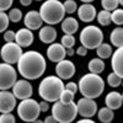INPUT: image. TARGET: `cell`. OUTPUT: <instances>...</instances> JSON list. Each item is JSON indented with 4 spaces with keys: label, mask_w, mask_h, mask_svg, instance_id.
Segmentation results:
<instances>
[{
    "label": "cell",
    "mask_w": 123,
    "mask_h": 123,
    "mask_svg": "<svg viewBox=\"0 0 123 123\" xmlns=\"http://www.w3.org/2000/svg\"><path fill=\"white\" fill-rule=\"evenodd\" d=\"M15 116L11 112H6V113H1L0 115V123H15Z\"/></svg>",
    "instance_id": "obj_35"
},
{
    "label": "cell",
    "mask_w": 123,
    "mask_h": 123,
    "mask_svg": "<svg viewBox=\"0 0 123 123\" xmlns=\"http://www.w3.org/2000/svg\"><path fill=\"white\" fill-rule=\"evenodd\" d=\"M110 39L112 46L115 47H122L123 46V28L122 27H116L112 30V32L110 35Z\"/></svg>",
    "instance_id": "obj_24"
},
{
    "label": "cell",
    "mask_w": 123,
    "mask_h": 123,
    "mask_svg": "<svg viewBox=\"0 0 123 123\" xmlns=\"http://www.w3.org/2000/svg\"><path fill=\"white\" fill-rule=\"evenodd\" d=\"M14 0H0V11H6L12 6Z\"/></svg>",
    "instance_id": "obj_37"
},
{
    "label": "cell",
    "mask_w": 123,
    "mask_h": 123,
    "mask_svg": "<svg viewBox=\"0 0 123 123\" xmlns=\"http://www.w3.org/2000/svg\"><path fill=\"white\" fill-rule=\"evenodd\" d=\"M47 68L46 58L37 50H27L22 53L17 62V71L24 79L36 80L41 78Z\"/></svg>",
    "instance_id": "obj_1"
},
{
    "label": "cell",
    "mask_w": 123,
    "mask_h": 123,
    "mask_svg": "<svg viewBox=\"0 0 123 123\" xmlns=\"http://www.w3.org/2000/svg\"><path fill=\"white\" fill-rule=\"evenodd\" d=\"M78 91L84 97L97 98L105 91V80L100 76V74L87 73L80 78L78 83Z\"/></svg>",
    "instance_id": "obj_2"
},
{
    "label": "cell",
    "mask_w": 123,
    "mask_h": 123,
    "mask_svg": "<svg viewBox=\"0 0 123 123\" xmlns=\"http://www.w3.org/2000/svg\"><path fill=\"white\" fill-rule=\"evenodd\" d=\"M118 3H119V5H123V0H118Z\"/></svg>",
    "instance_id": "obj_46"
},
{
    "label": "cell",
    "mask_w": 123,
    "mask_h": 123,
    "mask_svg": "<svg viewBox=\"0 0 123 123\" xmlns=\"http://www.w3.org/2000/svg\"><path fill=\"white\" fill-rule=\"evenodd\" d=\"M4 41L5 42H15V32L11 30L4 31Z\"/></svg>",
    "instance_id": "obj_36"
},
{
    "label": "cell",
    "mask_w": 123,
    "mask_h": 123,
    "mask_svg": "<svg viewBox=\"0 0 123 123\" xmlns=\"http://www.w3.org/2000/svg\"><path fill=\"white\" fill-rule=\"evenodd\" d=\"M75 42H76L75 37H74L73 35H67V33H64V36L62 37V41H60V43L63 44V47H65V48L74 47Z\"/></svg>",
    "instance_id": "obj_32"
},
{
    "label": "cell",
    "mask_w": 123,
    "mask_h": 123,
    "mask_svg": "<svg viewBox=\"0 0 123 123\" xmlns=\"http://www.w3.org/2000/svg\"><path fill=\"white\" fill-rule=\"evenodd\" d=\"M96 113H97L98 121L102 122V123H111L112 121H113V118H115L113 110L108 108L107 106H105V107H102V108L97 110Z\"/></svg>",
    "instance_id": "obj_22"
},
{
    "label": "cell",
    "mask_w": 123,
    "mask_h": 123,
    "mask_svg": "<svg viewBox=\"0 0 123 123\" xmlns=\"http://www.w3.org/2000/svg\"><path fill=\"white\" fill-rule=\"evenodd\" d=\"M101 6L104 10H107V11H112L119 6L118 0H101Z\"/></svg>",
    "instance_id": "obj_30"
},
{
    "label": "cell",
    "mask_w": 123,
    "mask_h": 123,
    "mask_svg": "<svg viewBox=\"0 0 123 123\" xmlns=\"http://www.w3.org/2000/svg\"><path fill=\"white\" fill-rule=\"evenodd\" d=\"M52 116L59 123H71L78 116L76 104L74 101L62 102L60 100H57L52 106Z\"/></svg>",
    "instance_id": "obj_5"
},
{
    "label": "cell",
    "mask_w": 123,
    "mask_h": 123,
    "mask_svg": "<svg viewBox=\"0 0 123 123\" xmlns=\"http://www.w3.org/2000/svg\"><path fill=\"white\" fill-rule=\"evenodd\" d=\"M74 53H75V50L73 49V47H69V48H65V54H67V55L71 57V55H74Z\"/></svg>",
    "instance_id": "obj_42"
},
{
    "label": "cell",
    "mask_w": 123,
    "mask_h": 123,
    "mask_svg": "<svg viewBox=\"0 0 123 123\" xmlns=\"http://www.w3.org/2000/svg\"><path fill=\"white\" fill-rule=\"evenodd\" d=\"M32 1L33 0H20V4H21L22 6H28V5H31Z\"/></svg>",
    "instance_id": "obj_43"
},
{
    "label": "cell",
    "mask_w": 123,
    "mask_h": 123,
    "mask_svg": "<svg viewBox=\"0 0 123 123\" xmlns=\"http://www.w3.org/2000/svg\"><path fill=\"white\" fill-rule=\"evenodd\" d=\"M63 6H64L65 14H69V15L76 12V10H78V5L74 0H65L63 3Z\"/></svg>",
    "instance_id": "obj_31"
},
{
    "label": "cell",
    "mask_w": 123,
    "mask_h": 123,
    "mask_svg": "<svg viewBox=\"0 0 123 123\" xmlns=\"http://www.w3.org/2000/svg\"><path fill=\"white\" fill-rule=\"evenodd\" d=\"M111 67L113 73L123 78V49L118 47L115 52L111 54Z\"/></svg>",
    "instance_id": "obj_18"
},
{
    "label": "cell",
    "mask_w": 123,
    "mask_h": 123,
    "mask_svg": "<svg viewBox=\"0 0 123 123\" xmlns=\"http://www.w3.org/2000/svg\"><path fill=\"white\" fill-rule=\"evenodd\" d=\"M87 68H89V71L90 73H94V74H101L102 71L105 70V62L104 59L101 58H92L89 64H87Z\"/></svg>",
    "instance_id": "obj_23"
},
{
    "label": "cell",
    "mask_w": 123,
    "mask_h": 123,
    "mask_svg": "<svg viewBox=\"0 0 123 123\" xmlns=\"http://www.w3.org/2000/svg\"><path fill=\"white\" fill-rule=\"evenodd\" d=\"M67 57L65 54V47H63L62 43H50L49 47L47 48V58L53 62V63H58L59 60L64 59Z\"/></svg>",
    "instance_id": "obj_16"
},
{
    "label": "cell",
    "mask_w": 123,
    "mask_h": 123,
    "mask_svg": "<svg viewBox=\"0 0 123 123\" xmlns=\"http://www.w3.org/2000/svg\"><path fill=\"white\" fill-rule=\"evenodd\" d=\"M76 71V68H75V64L73 63L71 60L69 59H62L57 63V67H55V74L58 78H60L62 80H68V79H71L74 76Z\"/></svg>",
    "instance_id": "obj_12"
},
{
    "label": "cell",
    "mask_w": 123,
    "mask_h": 123,
    "mask_svg": "<svg viewBox=\"0 0 123 123\" xmlns=\"http://www.w3.org/2000/svg\"><path fill=\"white\" fill-rule=\"evenodd\" d=\"M80 123H94V121H92V118H86V117H83L80 121Z\"/></svg>",
    "instance_id": "obj_44"
},
{
    "label": "cell",
    "mask_w": 123,
    "mask_h": 123,
    "mask_svg": "<svg viewBox=\"0 0 123 123\" xmlns=\"http://www.w3.org/2000/svg\"><path fill=\"white\" fill-rule=\"evenodd\" d=\"M36 1H42V0H36Z\"/></svg>",
    "instance_id": "obj_47"
},
{
    "label": "cell",
    "mask_w": 123,
    "mask_h": 123,
    "mask_svg": "<svg viewBox=\"0 0 123 123\" xmlns=\"http://www.w3.org/2000/svg\"><path fill=\"white\" fill-rule=\"evenodd\" d=\"M107 84L111 86V87H118L122 85V76L117 75L116 73L112 71L111 74L107 75Z\"/></svg>",
    "instance_id": "obj_29"
},
{
    "label": "cell",
    "mask_w": 123,
    "mask_h": 123,
    "mask_svg": "<svg viewBox=\"0 0 123 123\" xmlns=\"http://www.w3.org/2000/svg\"><path fill=\"white\" fill-rule=\"evenodd\" d=\"M7 17L11 22H20L22 20L24 15H22V11L17 7H12V9H9V14H7Z\"/></svg>",
    "instance_id": "obj_28"
},
{
    "label": "cell",
    "mask_w": 123,
    "mask_h": 123,
    "mask_svg": "<svg viewBox=\"0 0 123 123\" xmlns=\"http://www.w3.org/2000/svg\"><path fill=\"white\" fill-rule=\"evenodd\" d=\"M80 1H83V3H92L94 0H80Z\"/></svg>",
    "instance_id": "obj_45"
},
{
    "label": "cell",
    "mask_w": 123,
    "mask_h": 123,
    "mask_svg": "<svg viewBox=\"0 0 123 123\" xmlns=\"http://www.w3.org/2000/svg\"><path fill=\"white\" fill-rule=\"evenodd\" d=\"M16 107V97L9 90H0V113L12 112Z\"/></svg>",
    "instance_id": "obj_13"
},
{
    "label": "cell",
    "mask_w": 123,
    "mask_h": 123,
    "mask_svg": "<svg viewBox=\"0 0 123 123\" xmlns=\"http://www.w3.org/2000/svg\"><path fill=\"white\" fill-rule=\"evenodd\" d=\"M76 54L80 55V57H85V55L87 54V49H86L84 46H80V47H78V49H76Z\"/></svg>",
    "instance_id": "obj_40"
},
{
    "label": "cell",
    "mask_w": 123,
    "mask_h": 123,
    "mask_svg": "<svg viewBox=\"0 0 123 123\" xmlns=\"http://www.w3.org/2000/svg\"><path fill=\"white\" fill-rule=\"evenodd\" d=\"M80 42L87 50L96 49L102 42H104V32L100 27L95 25H89L84 27L80 32Z\"/></svg>",
    "instance_id": "obj_6"
},
{
    "label": "cell",
    "mask_w": 123,
    "mask_h": 123,
    "mask_svg": "<svg viewBox=\"0 0 123 123\" xmlns=\"http://www.w3.org/2000/svg\"><path fill=\"white\" fill-rule=\"evenodd\" d=\"M78 17L83 22H91L96 18V7L91 3H84L81 6H78Z\"/></svg>",
    "instance_id": "obj_15"
},
{
    "label": "cell",
    "mask_w": 123,
    "mask_h": 123,
    "mask_svg": "<svg viewBox=\"0 0 123 123\" xmlns=\"http://www.w3.org/2000/svg\"><path fill=\"white\" fill-rule=\"evenodd\" d=\"M96 18H97V22L101 26H108L111 24V11L101 10L100 12L96 14Z\"/></svg>",
    "instance_id": "obj_26"
},
{
    "label": "cell",
    "mask_w": 123,
    "mask_h": 123,
    "mask_svg": "<svg viewBox=\"0 0 123 123\" xmlns=\"http://www.w3.org/2000/svg\"><path fill=\"white\" fill-rule=\"evenodd\" d=\"M39 15L46 25H57L65 17L63 3L59 0H44L39 7Z\"/></svg>",
    "instance_id": "obj_4"
},
{
    "label": "cell",
    "mask_w": 123,
    "mask_h": 123,
    "mask_svg": "<svg viewBox=\"0 0 123 123\" xmlns=\"http://www.w3.org/2000/svg\"><path fill=\"white\" fill-rule=\"evenodd\" d=\"M22 53V47L18 46L16 42H5V44L0 49V58L5 63L16 64Z\"/></svg>",
    "instance_id": "obj_9"
},
{
    "label": "cell",
    "mask_w": 123,
    "mask_h": 123,
    "mask_svg": "<svg viewBox=\"0 0 123 123\" xmlns=\"http://www.w3.org/2000/svg\"><path fill=\"white\" fill-rule=\"evenodd\" d=\"M38 105H39V110H41V112H47L48 110H49V102H47V101H41V102H38Z\"/></svg>",
    "instance_id": "obj_39"
},
{
    "label": "cell",
    "mask_w": 123,
    "mask_h": 123,
    "mask_svg": "<svg viewBox=\"0 0 123 123\" xmlns=\"http://www.w3.org/2000/svg\"><path fill=\"white\" fill-rule=\"evenodd\" d=\"M24 18V24L25 27H27L31 31H35V30H39L43 25V21L41 18V15L38 11L36 10H31V11H27L26 15L22 17Z\"/></svg>",
    "instance_id": "obj_14"
},
{
    "label": "cell",
    "mask_w": 123,
    "mask_h": 123,
    "mask_svg": "<svg viewBox=\"0 0 123 123\" xmlns=\"http://www.w3.org/2000/svg\"><path fill=\"white\" fill-rule=\"evenodd\" d=\"M112 46L111 44H108V43H105V42H102L97 48H96V54H97V57L98 58H101V59H107V58H110L111 57V54H112Z\"/></svg>",
    "instance_id": "obj_25"
},
{
    "label": "cell",
    "mask_w": 123,
    "mask_h": 123,
    "mask_svg": "<svg viewBox=\"0 0 123 123\" xmlns=\"http://www.w3.org/2000/svg\"><path fill=\"white\" fill-rule=\"evenodd\" d=\"M38 37L41 39V42H43L46 44H50V43H53L54 41L57 39V30L52 25L42 26L39 28Z\"/></svg>",
    "instance_id": "obj_19"
},
{
    "label": "cell",
    "mask_w": 123,
    "mask_h": 123,
    "mask_svg": "<svg viewBox=\"0 0 123 123\" xmlns=\"http://www.w3.org/2000/svg\"><path fill=\"white\" fill-rule=\"evenodd\" d=\"M17 80V71L9 63H0V90L11 89Z\"/></svg>",
    "instance_id": "obj_8"
},
{
    "label": "cell",
    "mask_w": 123,
    "mask_h": 123,
    "mask_svg": "<svg viewBox=\"0 0 123 123\" xmlns=\"http://www.w3.org/2000/svg\"><path fill=\"white\" fill-rule=\"evenodd\" d=\"M11 89H12V94L16 97V100L17 98L18 100L28 98L33 94V87H32V85H31V83L27 79L16 80Z\"/></svg>",
    "instance_id": "obj_11"
},
{
    "label": "cell",
    "mask_w": 123,
    "mask_h": 123,
    "mask_svg": "<svg viewBox=\"0 0 123 123\" xmlns=\"http://www.w3.org/2000/svg\"><path fill=\"white\" fill-rule=\"evenodd\" d=\"M64 89L71 91V92L75 95L76 92H78V84L74 83V81H69V83H67V85H64Z\"/></svg>",
    "instance_id": "obj_38"
},
{
    "label": "cell",
    "mask_w": 123,
    "mask_h": 123,
    "mask_svg": "<svg viewBox=\"0 0 123 123\" xmlns=\"http://www.w3.org/2000/svg\"><path fill=\"white\" fill-rule=\"evenodd\" d=\"M76 110H78V115L81 117H86V118H92L96 116L97 112V104L95 98H89V97H81L76 102Z\"/></svg>",
    "instance_id": "obj_10"
},
{
    "label": "cell",
    "mask_w": 123,
    "mask_h": 123,
    "mask_svg": "<svg viewBox=\"0 0 123 123\" xmlns=\"http://www.w3.org/2000/svg\"><path fill=\"white\" fill-rule=\"evenodd\" d=\"M111 22H113L117 26L123 25V10L122 9H115L111 11Z\"/></svg>",
    "instance_id": "obj_27"
},
{
    "label": "cell",
    "mask_w": 123,
    "mask_h": 123,
    "mask_svg": "<svg viewBox=\"0 0 123 123\" xmlns=\"http://www.w3.org/2000/svg\"><path fill=\"white\" fill-rule=\"evenodd\" d=\"M123 104V95L118 91H110L105 97V105L111 110H119Z\"/></svg>",
    "instance_id": "obj_20"
},
{
    "label": "cell",
    "mask_w": 123,
    "mask_h": 123,
    "mask_svg": "<svg viewBox=\"0 0 123 123\" xmlns=\"http://www.w3.org/2000/svg\"><path fill=\"white\" fill-rule=\"evenodd\" d=\"M41 110L38 102L33 98H24L17 105V116L24 122H36L39 117Z\"/></svg>",
    "instance_id": "obj_7"
},
{
    "label": "cell",
    "mask_w": 123,
    "mask_h": 123,
    "mask_svg": "<svg viewBox=\"0 0 123 123\" xmlns=\"http://www.w3.org/2000/svg\"><path fill=\"white\" fill-rule=\"evenodd\" d=\"M9 22L10 20L7 17V14H5V11H0V33L7 30Z\"/></svg>",
    "instance_id": "obj_33"
},
{
    "label": "cell",
    "mask_w": 123,
    "mask_h": 123,
    "mask_svg": "<svg viewBox=\"0 0 123 123\" xmlns=\"http://www.w3.org/2000/svg\"><path fill=\"white\" fill-rule=\"evenodd\" d=\"M59 100H60L62 102H71V101H74V94H73L71 91L64 89L63 91H62Z\"/></svg>",
    "instance_id": "obj_34"
},
{
    "label": "cell",
    "mask_w": 123,
    "mask_h": 123,
    "mask_svg": "<svg viewBox=\"0 0 123 123\" xmlns=\"http://www.w3.org/2000/svg\"><path fill=\"white\" fill-rule=\"evenodd\" d=\"M33 33L32 31L28 30L27 27H24V28H20L17 32H15V42L21 46L22 48L24 47H30L31 44L33 43Z\"/></svg>",
    "instance_id": "obj_17"
},
{
    "label": "cell",
    "mask_w": 123,
    "mask_h": 123,
    "mask_svg": "<svg viewBox=\"0 0 123 123\" xmlns=\"http://www.w3.org/2000/svg\"><path fill=\"white\" fill-rule=\"evenodd\" d=\"M79 30V22L75 17H64L62 20V31L67 35H74Z\"/></svg>",
    "instance_id": "obj_21"
},
{
    "label": "cell",
    "mask_w": 123,
    "mask_h": 123,
    "mask_svg": "<svg viewBox=\"0 0 123 123\" xmlns=\"http://www.w3.org/2000/svg\"><path fill=\"white\" fill-rule=\"evenodd\" d=\"M44 122L46 123H57V121L54 119V117L50 115V116H47L46 118H44Z\"/></svg>",
    "instance_id": "obj_41"
},
{
    "label": "cell",
    "mask_w": 123,
    "mask_h": 123,
    "mask_svg": "<svg viewBox=\"0 0 123 123\" xmlns=\"http://www.w3.org/2000/svg\"><path fill=\"white\" fill-rule=\"evenodd\" d=\"M64 90V83L57 75H48L42 79L38 86V95L47 102L59 100L62 91Z\"/></svg>",
    "instance_id": "obj_3"
}]
</instances>
